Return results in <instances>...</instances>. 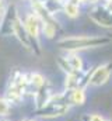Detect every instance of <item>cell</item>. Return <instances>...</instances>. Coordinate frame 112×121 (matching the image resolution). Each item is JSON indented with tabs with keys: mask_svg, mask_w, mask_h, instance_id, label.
Segmentation results:
<instances>
[{
	"mask_svg": "<svg viewBox=\"0 0 112 121\" xmlns=\"http://www.w3.org/2000/svg\"><path fill=\"white\" fill-rule=\"evenodd\" d=\"M111 42L109 37L104 35H69L60 38L56 45L64 52H80L84 49L100 48Z\"/></svg>",
	"mask_w": 112,
	"mask_h": 121,
	"instance_id": "obj_1",
	"label": "cell"
},
{
	"mask_svg": "<svg viewBox=\"0 0 112 121\" xmlns=\"http://www.w3.org/2000/svg\"><path fill=\"white\" fill-rule=\"evenodd\" d=\"M70 110V103H69V97H67V91L66 93H59L53 94V97L51 99V101L36 110V116L42 117V118H56V117H62L64 114H67Z\"/></svg>",
	"mask_w": 112,
	"mask_h": 121,
	"instance_id": "obj_2",
	"label": "cell"
},
{
	"mask_svg": "<svg viewBox=\"0 0 112 121\" xmlns=\"http://www.w3.org/2000/svg\"><path fill=\"white\" fill-rule=\"evenodd\" d=\"M88 18L101 28H112V13L105 7V4H92L88 10Z\"/></svg>",
	"mask_w": 112,
	"mask_h": 121,
	"instance_id": "obj_3",
	"label": "cell"
},
{
	"mask_svg": "<svg viewBox=\"0 0 112 121\" xmlns=\"http://www.w3.org/2000/svg\"><path fill=\"white\" fill-rule=\"evenodd\" d=\"M112 73V63H101L97 68L92 69L91 76H90V85L94 87H100L102 85H105L109 80V76Z\"/></svg>",
	"mask_w": 112,
	"mask_h": 121,
	"instance_id": "obj_4",
	"label": "cell"
},
{
	"mask_svg": "<svg viewBox=\"0 0 112 121\" xmlns=\"http://www.w3.org/2000/svg\"><path fill=\"white\" fill-rule=\"evenodd\" d=\"M13 35L18 39V42L25 48L28 51H31L32 54H34V39L29 37V34H28L27 28H25V24H24V21L18 17L17 20H16V24H14V30H13ZM36 44V42H35ZM36 45H39V44H36Z\"/></svg>",
	"mask_w": 112,
	"mask_h": 121,
	"instance_id": "obj_5",
	"label": "cell"
},
{
	"mask_svg": "<svg viewBox=\"0 0 112 121\" xmlns=\"http://www.w3.org/2000/svg\"><path fill=\"white\" fill-rule=\"evenodd\" d=\"M24 24H25V28H27L29 37L38 44L39 32L42 31V21H41V18L35 13H28L25 20H24Z\"/></svg>",
	"mask_w": 112,
	"mask_h": 121,
	"instance_id": "obj_6",
	"label": "cell"
},
{
	"mask_svg": "<svg viewBox=\"0 0 112 121\" xmlns=\"http://www.w3.org/2000/svg\"><path fill=\"white\" fill-rule=\"evenodd\" d=\"M53 97V93H52V87L46 83V85H44L42 87H39L38 90L34 93V100H35V107H36V110H39V108H42V107H45L49 101H51V99Z\"/></svg>",
	"mask_w": 112,
	"mask_h": 121,
	"instance_id": "obj_7",
	"label": "cell"
},
{
	"mask_svg": "<svg viewBox=\"0 0 112 121\" xmlns=\"http://www.w3.org/2000/svg\"><path fill=\"white\" fill-rule=\"evenodd\" d=\"M67 97L70 106H81L85 103V90L81 87H77L74 90L67 91Z\"/></svg>",
	"mask_w": 112,
	"mask_h": 121,
	"instance_id": "obj_8",
	"label": "cell"
},
{
	"mask_svg": "<svg viewBox=\"0 0 112 121\" xmlns=\"http://www.w3.org/2000/svg\"><path fill=\"white\" fill-rule=\"evenodd\" d=\"M62 10H63V13L69 18H77L80 16V6L76 4V3H73V1H70V0H67V1L63 3Z\"/></svg>",
	"mask_w": 112,
	"mask_h": 121,
	"instance_id": "obj_9",
	"label": "cell"
},
{
	"mask_svg": "<svg viewBox=\"0 0 112 121\" xmlns=\"http://www.w3.org/2000/svg\"><path fill=\"white\" fill-rule=\"evenodd\" d=\"M59 24L57 21H49V23H42V32L48 39H52L57 32Z\"/></svg>",
	"mask_w": 112,
	"mask_h": 121,
	"instance_id": "obj_10",
	"label": "cell"
},
{
	"mask_svg": "<svg viewBox=\"0 0 112 121\" xmlns=\"http://www.w3.org/2000/svg\"><path fill=\"white\" fill-rule=\"evenodd\" d=\"M28 75H29V85L34 86L36 90H38L39 87H42L44 85H46V80H45L44 75H41L39 72H31V73H28Z\"/></svg>",
	"mask_w": 112,
	"mask_h": 121,
	"instance_id": "obj_11",
	"label": "cell"
},
{
	"mask_svg": "<svg viewBox=\"0 0 112 121\" xmlns=\"http://www.w3.org/2000/svg\"><path fill=\"white\" fill-rule=\"evenodd\" d=\"M8 113H10V103L6 99H1L0 97V118L7 117Z\"/></svg>",
	"mask_w": 112,
	"mask_h": 121,
	"instance_id": "obj_12",
	"label": "cell"
},
{
	"mask_svg": "<svg viewBox=\"0 0 112 121\" xmlns=\"http://www.w3.org/2000/svg\"><path fill=\"white\" fill-rule=\"evenodd\" d=\"M7 4H6V0H0V23H1V20H3V17H4V14H6V11H7Z\"/></svg>",
	"mask_w": 112,
	"mask_h": 121,
	"instance_id": "obj_13",
	"label": "cell"
},
{
	"mask_svg": "<svg viewBox=\"0 0 112 121\" xmlns=\"http://www.w3.org/2000/svg\"><path fill=\"white\" fill-rule=\"evenodd\" d=\"M91 121H107L101 114H97V113H94V114H91Z\"/></svg>",
	"mask_w": 112,
	"mask_h": 121,
	"instance_id": "obj_14",
	"label": "cell"
},
{
	"mask_svg": "<svg viewBox=\"0 0 112 121\" xmlns=\"http://www.w3.org/2000/svg\"><path fill=\"white\" fill-rule=\"evenodd\" d=\"M80 121H91V114H83L80 117Z\"/></svg>",
	"mask_w": 112,
	"mask_h": 121,
	"instance_id": "obj_15",
	"label": "cell"
},
{
	"mask_svg": "<svg viewBox=\"0 0 112 121\" xmlns=\"http://www.w3.org/2000/svg\"><path fill=\"white\" fill-rule=\"evenodd\" d=\"M104 4H105V7H107V9L112 13V0H105V3H104Z\"/></svg>",
	"mask_w": 112,
	"mask_h": 121,
	"instance_id": "obj_16",
	"label": "cell"
},
{
	"mask_svg": "<svg viewBox=\"0 0 112 121\" xmlns=\"http://www.w3.org/2000/svg\"><path fill=\"white\" fill-rule=\"evenodd\" d=\"M29 120H31V118H23L21 121H29Z\"/></svg>",
	"mask_w": 112,
	"mask_h": 121,
	"instance_id": "obj_17",
	"label": "cell"
},
{
	"mask_svg": "<svg viewBox=\"0 0 112 121\" xmlns=\"http://www.w3.org/2000/svg\"><path fill=\"white\" fill-rule=\"evenodd\" d=\"M109 38H111V41H112V34H111V35H109Z\"/></svg>",
	"mask_w": 112,
	"mask_h": 121,
	"instance_id": "obj_18",
	"label": "cell"
},
{
	"mask_svg": "<svg viewBox=\"0 0 112 121\" xmlns=\"http://www.w3.org/2000/svg\"><path fill=\"white\" fill-rule=\"evenodd\" d=\"M107 121H112V118H108V120H107Z\"/></svg>",
	"mask_w": 112,
	"mask_h": 121,
	"instance_id": "obj_19",
	"label": "cell"
},
{
	"mask_svg": "<svg viewBox=\"0 0 112 121\" xmlns=\"http://www.w3.org/2000/svg\"><path fill=\"white\" fill-rule=\"evenodd\" d=\"M23 1H31V0H23Z\"/></svg>",
	"mask_w": 112,
	"mask_h": 121,
	"instance_id": "obj_20",
	"label": "cell"
},
{
	"mask_svg": "<svg viewBox=\"0 0 112 121\" xmlns=\"http://www.w3.org/2000/svg\"><path fill=\"white\" fill-rule=\"evenodd\" d=\"M29 121H36V120H29Z\"/></svg>",
	"mask_w": 112,
	"mask_h": 121,
	"instance_id": "obj_21",
	"label": "cell"
}]
</instances>
